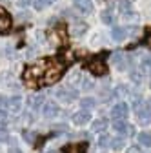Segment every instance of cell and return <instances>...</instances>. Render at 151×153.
Segmentation results:
<instances>
[{"label": "cell", "mask_w": 151, "mask_h": 153, "mask_svg": "<svg viewBox=\"0 0 151 153\" xmlns=\"http://www.w3.org/2000/svg\"><path fill=\"white\" fill-rule=\"evenodd\" d=\"M135 111L142 124L151 122V102H135Z\"/></svg>", "instance_id": "cell-1"}, {"label": "cell", "mask_w": 151, "mask_h": 153, "mask_svg": "<svg viewBox=\"0 0 151 153\" xmlns=\"http://www.w3.org/2000/svg\"><path fill=\"white\" fill-rule=\"evenodd\" d=\"M56 99L60 102H64V104H71L73 100L78 99V91L73 89V88H60L56 91Z\"/></svg>", "instance_id": "cell-2"}, {"label": "cell", "mask_w": 151, "mask_h": 153, "mask_svg": "<svg viewBox=\"0 0 151 153\" xmlns=\"http://www.w3.org/2000/svg\"><path fill=\"white\" fill-rule=\"evenodd\" d=\"M127 115H129V106L124 100L117 102L115 106L111 108V117H113V120H117V119H127Z\"/></svg>", "instance_id": "cell-3"}, {"label": "cell", "mask_w": 151, "mask_h": 153, "mask_svg": "<svg viewBox=\"0 0 151 153\" xmlns=\"http://www.w3.org/2000/svg\"><path fill=\"white\" fill-rule=\"evenodd\" d=\"M71 120H73L75 126H84V124H87V122L91 120V111L82 108V109H78V111H75V113H73Z\"/></svg>", "instance_id": "cell-4"}, {"label": "cell", "mask_w": 151, "mask_h": 153, "mask_svg": "<svg viewBox=\"0 0 151 153\" xmlns=\"http://www.w3.org/2000/svg\"><path fill=\"white\" fill-rule=\"evenodd\" d=\"M40 111L46 119H55V117H58V113H60V108L58 104H55V102H44L40 106Z\"/></svg>", "instance_id": "cell-5"}, {"label": "cell", "mask_w": 151, "mask_h": 153, "mask_svg": "<svg viewBox=\"0 0 151 153\" xmlns=\"http://www.w3.org/2000/svg\"><path fill=\"white\" fill-rule=\"evenodd\" d=\"M73 6H75V9H78L82 15H91L93 11H95L93 0H73Z\"/></svg>", "instance_id": "cell-6"}, {"label": "cell", "mask_w": 151, "mask_h": 153, "mask_svg": "<svg viewBox=\"0 0 151 153\" xmlns=\"http://www.w3.org/2000/svg\"><path fill=\"white\" fill-rule=\"evenodd\" d=\"M118 11H120V16L126 18V20H131V18H135L137 13L133 9V6H131L129 0H122V2L118 4Z\"/></svg>", "instance_id": "cell-7"}, {"label": "cell", "mask_w": 151, "mask_h": 153, "mask_svg": "<svg viewBox=\"0 0 151 153\" xmlns=\"http://www.w3.org/2000/svg\"><path fill=\"white\" fill-rule=\"evenodd\" d=\"M113 129H115L118 135H127L131 126L126 122V119H117V120H113Z\"/></svg>", "instance_id": "cell-8"}, {"label": "cell", "mask_w": 151, "mask_h": 153, "mask_svg": "<svg viewBox=\"0 0 151 153\" xmlns=\"http://www.w3.org/2000/svg\"><path fill=\"white\" fill-rule=\"evenodd\" d=\"M127 27H122V26H115L111 29V38L113 40H117V42H122V40H126L127 38Z\"/></svg>", "instance_id": "cell-9"}, {"label": "cell", "mask_w": 151, "mask_h": 153, "mask_svg": "<svg viewBox=\"0 0 151 153\" xmlns=\"http://www.w3.org/2000/svg\"><path fill=\"white\" fill-rule=\"evenodd\" d=\"M107 129V119L104 117H98L91 122V131H95V133H104Z\"/></svg>", "instance_id": "cell-10"}, {"label": "cell", "mask_w": 151, "mask_h": 153, "mask_svg": "<svg viewBox=\"0 0 151 153\" xmlns=\"http://www.w3.org/2000/svg\"><path fill=\"white\" fill-rule=\"evenodd\" d=\"M111 62H113V66H115L117 69H126V66H127V59H126L124 53H115L113 59H111Z\"/></svg>", "instance_id": "cell-11"}, {"label": "cell", "mask_w": 151, "mask_h": 153, "mask_svg": "<svg viewBox=\"0 0 151 153\" xmlns=\"http://www.w3.org/2000/svg\"><path fill=\"white\" fill-rule=\"evenodd\" d=\"M7 108H9L11 111H15V113L20 111V108H22V97H20V95L9 97V100H7Z\"/></svg>", "instance_id": "cell-12"}, {"label": "cell", "mask_w": 151, "mask_h": 153, "mask_svg": "<svg viewBox=\"0 0 151 153\" xmlns=\"http://www.w3.org/2000/svg\"><path fill=\"white\" fill-rule=\"evenodd\" d=\"M86 31H87V26H86L84 22L73 24V27H71V33H73V36H84V35H86Z\"/></svg>", "instance_id": "cell-13"}, {"label": "cell", "mask_w": 151, "mask_h": 153, "mask_svg": "<svg viewBox=\"0 0 151 153\" xmlns=\"http://www.w3.org/2000/svg\"><path fill=\"white\" fill-rule=\"evenodd\" d=\"M137 139H138V142H140L142 146L151 148V131H140Z\"/></svg>", "instance_id": "cell-14"}, {"label": "cell", "mask_w": 151, "mask_h": 153, "mask_svg": "<svg viewBox=\"0 0 151 153\" xmlns=\"http://www.w3.org/2000/svg\"><path fill=\"white\" fill-rule=\"evenodd\" d=\"M109 146H111V149L120 151V149L126 146V140H124V139H122V135H120V137H117V139H111V140H109Z\"/></svg>", "instance_id": "cell-15"}, {"label": "cell", "mask_w": 151, "mask_h": 153, "mask_svg": "<svg viewBox=\"0 0 151 153\" xmlns=\"http://www.w3.org/2000/svg\"><path fill=\"white\" fill-rule=\"evenodd\" d=\"M42 102H44V95H35V97L29 99V106H31L33 109H38V108L42 106Z\"/></svg>", "instance_id": "cell-16"}, {"label": "cell", "mask_w": 151, "mask_h": 153, "mask_svg": "<svg viewBox=\"0 0 151 153\" xmlns=\"http://www.w3.org/2000/svg\"><path fill=\"white\" fill-rule=\"evenodd\" d=\"M89 69L95 73V75H104V73H106V66H104L102 62H93V64L89 66Z\"/></svg>", "instance_id": "cell-17"}, {"label": "cell", "mask_w": 151, "mask_h": 153, "mask_svg": "<svg viewBox=\"0 0 151 153\" xmlns=\"http://www.w3.org/2000/svg\"><path fill=\"white\" fill-rule=\"evenodd\" d=\"M95 104H97V100L93 99V97H84V99L80 100V106H82L84 109H93V108H95Z\"/></svg>", "instance_id": "cell-18"}, {"label": "cell", "mask_w": 151, "mask_h": 153, "mask_svg": "<svg viewBox=\"0 0 151 153\" xmlns=\"http://www.w3.org/2000/svg\"><path fill=\"white\" fill-rule=\"evenodd\" d=\"M100 20H102L104 24H107V26H111V24H113V13H111V9H104V11H102Z\"/></svg>", "instance_id": "cell-19"}, {"label": "cell", "mask_w": 151, "mask_h": 153, "mask_svg": "<svg viewBox=\"0 0 151 153\" xmlns=\"http://www.w3.org/2000/svg\"><path fill=\"white\" fill-rule=\"evenodd\" d=\"M55 0H33V6H35V9H38V11H42V9H46L49 4H53Z\"/></svg>", "instance_id": "cell-20"}, {"label": "cell", "mask_w": 151, "mask_h": 153, "mask_svg": "<svg viewBox=\"0 0 151 153\" xmlns=\"http://www.w3.org/2000/svg\"><path fill=\"white\" fill-rule=\"evenodd\" d=\"M7 140H9V131L6 124H0V142H7Z\"/></svg>", "instance_id": "cell-21"}, {"label": "cell", "mask_w": 151, "mask_h": 153, "mask_svg": "<svg viewBox=\"0 0 151 153\" xmlns=\"http://www.w3.org/2000/svg\"><path fill=\"white\" fill-rule=\"evenodd\" d=\"M142 71L146 75H151V59H144L142 60Z\"/></svg>", "instance_id": "cell-22"}, {"label": "cell", "mask_w": 151, "mask_h": 153, "mask_svg": "<svg viewBox=\"0 0 151 153\" xmlns=\"http://www.w3.org/2000/svg\"><path fill=\"white\" fill-rule=\"evenodd\" d=\"M109 140H111V139H109L107 135H102V137L98 139V146H100V148H107V144H109Z\"/></svg>", "instance_id": "cell-23"}, {"label": "cell", "mask_w": 151, "mask_h": 153, "mask_svg": "<svg viewBox=\"0 0 151 153\" xmlns=\"http://www.w3.org/2000/svg\"><path fill=\"white\" fill-rule=\"evenodd\" d=\"M7 100H9V97L0 95V109H7Z\"/></svg>", "instance_id": "cell-24"}, {"label": "cell", "mask_w": 151, "mask_h": 153, "mask_svg": "<svg viewBox=\"0 0 151 153\" xmlns=\"http://www.w3.org/2000/svg\"><path fill=\"white\" fill-rule=\"evenodd\" d=\"M31 4H33V0H16V6L18 7H27Z\"/></svg>", "instance_id": "cell-25"}, {"label": "cell", "mask_w": 151, "mask_h": 153, "mask_svg": "<svg viewBox=\"0 0 151 153\" xmlns=\"http://www.w3.org/2000/svg\"><path fill=\"white\" fill-rule=\"evenodd\" d=\"M7 153H22V149H20V148H18V146H11Z\"/></svg>", "instance_id": "cell-26"}, {"label": "cell", "mask_w": 151, "mask_h": 153, "mask_svg": "<svg viewBox=\"0 0 151 153\" xmlns=\"http://www.w3.org/2000/svg\"><path fill=\"white\" fill-rule=\"evenodd\" d=\"M126 153H140V149H137V148H129Z\"/></svg>", "instance_id": "cell-27"}, {"label": "cell", "mask_w": 151, "mask_h": 153, "mask_svg": "<svg viewBox=\"0 0 151 153\" xmlns=\"http://www.w3.org/2000/svg\"><path fill=\"white\" fill-rule=\"evenodd\" d=\"M129 2H133V0H129Z\"/></svg>", "instance_id": "cell-28"}]
</instances>
